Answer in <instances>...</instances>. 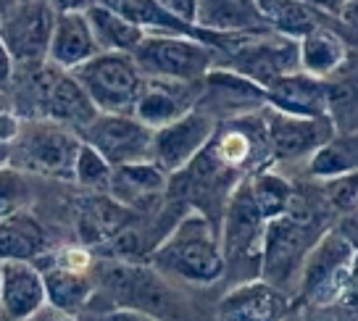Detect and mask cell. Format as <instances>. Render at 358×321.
<instances>
[{
	"label": "cell",
	"mask_w": 358,
	"mask_h": 321,
	"mask_svg": "<svg viewBox=\"0 0 358 321\" xmlns=\"http://www.w3.org/2000/svg\"><path fill=\"white\" fill-rule=\"evenodd\" d=\"M148 266L190 285H213L224 274L219 229L206 213L190 211L156 243L148 255Z\"/></svg>",
	"instance_id": "1"
},
{
	"label": "cell",
	"mask_w": 358,
	"mask_h": 321,
	"mask_svg": "<svg viewBox=\"0 0 358 321\" xmlns=\"http://www.w3.org/2000/svg\"><path fill=\"white\" fill-rule=\"evenodd\" d=\"M313 224H316L313 211L298 195H292L285 216L266 222L261 243V264H258L266 285L285 292L292 279L301 277L303 258L319 240L311 237Z\"/></svg>",
	"instance_id": "2"
},
{
	"label": "cell",
	"mask_w": 358,
	"mask_h": 321,
	"mask_svg": "<svg viewBox=\"0 0 358 321\" xmlns=\"http://www.w3.org/2000/svg\"><path fill=\"white\" fill-rule=\"evenodd\" d=\"M216 48L182 34H145L132 50V61L143 79L195 85L213 69Z\"/></svg>",
	"instance_id": "3"
},
{
	"label": "cell",
	"mask_w": 358,
	"mask_h": 321,
	"mask_svg": "<svg viewBox=\"0 0 358 321\" xmlns=\"http://www.w3.org/2000/svg\"><path fill=\"white\" fill-rule=\"evenodd\" d=\"M90 106L98 113L127 116L134 111V103L143 90V77L127 53H98L87 64L71 71Z\"/></svg>",
	"instance_id": "4"
},
{
	"label": "cell",
	"mask_w": 358,
	"mask_h": 321,
	"mask_svg": "<svg viewBox=\"0 0 358 321\" xmlns=\"http://www.w3.org/2000/svg\"><path fill=\"white\" fill-rule=\"evenodd\" d=\"M79 140L77 132H71L66 127H58L45 119H29L19 127V134L11 143V158L19 166L13 169H27L40 177H56L69 179L74 174V161L79 153Z\"/></svg>",
	"instance_id": "5"
},
{
	"label": "cell",
	"mask_w": 358,
	"mask_h": 321,
	"mask_svg": "<svg viewBox=\"0 0 358 321\" xmlns=\"http://www.w3.org/2000/svg\"><path fill=\"white\" fill-rule=\"evenodd\" d=\"M264 227L256 203L250 198L248 179H240L222 208V229H219V245H222L224 269L227 266H258L261 264V243H264Z\"/></svg>",
	"instance_id": "6"
},
{
	"label": "cell",
	"mask_w": 358,
	"mask_h": 321,
	"mask_svg": "<svg viewBox=\"0 0 358 321\" xmlns=\"http://www.w3.org/2000/svg\"><path fill=\"white\" fill-rule=\"evenodd\" d=\"M79 140L90 145L111 169L150 164L153 132L137 122L132 113H127V116L98 113L79 132Z\"/></svg>",
	"instance_id": "7"
},
{
	"label": "cell",
	"mask_w": 358,
	"mask_h": 321,
	"mask_svg": "<svg viewBox=\"0 0 358 321\" xmlns=\"http://www.w3.org/2000/svg\"><path fill=\"white\" fill-rule=\"evenodd\" d=\"M216 129H219V124L211 113L192 108L185 116H179L177 122L153 132L150 164L161 169L166 177L185 171L211 145Z\"/></svg>",
	"instance_id": "8"
},
{
	"label": "cell",
	"mask_w": 358,
	"mask_h": 321,
	"mask_svg": "<svg viewBox=\"0 0 358 321\" xmlns=\"http://www.w3.org/2000/svg\"><path fill=\"white\" fill-rule=\"evenodd\" d=\"M58 6L53 3H11V11L0 24V43L8 50L13 66L45 64Z\"/></svg>",
	"instance_id": "9"
},
{
	"label": "cell",
	"mask_w": 358,
	"mask_h": 321,
	"mask_svg": "<svg viewBox=\"0 0 358 321\" xmlns=\"http://www.w3.org/2000/svg\"><path fill=\"white\" fill-rule=\"evenodd\" d=\"M34 100L40 119L66 127L77 134L98 116L74 77L50 66H43L34 77Z\"/></svg>",
	"instance_id": "10"
},
{
	"label": "cell",
	"mask_w": 358,
	"mask_h": 321,
	"mask_svg": "<svg viewBox=\"0 0 358 321\" xmlns=\"http://www.w3.org/2000/svg\"><path fill=\"white\" fill-rule=\"evenodd\" d=\"M208 150L213 153V158L229 171H243L250 169L253 174L261 171L264 158L271 155L266 140V129H264V119L256 116H237L229 119L222 129H216Z\"/></svg>",
	"instance_id": "11"
},
{
	"label": "cell",
	"mask_w": 358,
	"mask_h": 321,
	"mask_svg": "<svg viewBox=\"0 0 358 321\" xmlns=\"http://www.w3.org/2000/svg\"><path fill=\"white\" fill-rule=\"evenodd\" d=\"M264 129H266L271 158L277 161H295L303 155H311L319 145L335 137L332 119H301V116H287L271 108L264 119Z\"/></svg>",
	"instance_id": "12"
},
{
	"label": "cell",
	"mask_w": 358,
	"mask_h": 321,
	"mask_svg": "<svg viewBox=\"0 0 358 321\" xmlns=\"http://www.w3.org/2000/svg\"><path fill=\"white\" fill-rule=\"evenodd\" d=\"M98 53L101 50L92 40V32H90L85 13H82V6H58L45 64L50 69L71 74L74 69L87 64L90 58H95Z\"/></svg>",
	"instance_id": "13"
},
{
	"label": "cell",
	"mask_w": 358,
	"mask_h": 321,
	"mask_svg": "<svg viewBox=\"0 0 358 321\" xmlns=\"http://www.w3.org/2000/svg\"><path fill=\"white\" fill-rule=\"evenodd\" d=\"M195 29L208 37L211 48H216L219 37L232 40V37L271 32L261 19L256 3L245 0H198Z\"/></svg>",
	"instance_id": "14"
},
{
	"label": "cell",
	"mask_w": 358,
	"mask_h": 321,
	"mask_svg": "<svg viewBox=\"0 0 358 321\" xmlns=\"http://www.w3.org/2000/svg\"><path fill=\"white\" fill-rule=\"evenodd\" d=\"M290 300L264 279H245L229 290L216 308V321H282Z\"/></svg>",
	"instance_id": "15"
},
{
	"label": "cell",
	"mask_w": 358,
	"mask_h": 321,
	"mask_svg": "<svg viewBox=\"0 0 358 321\" xmlns=\"http://www.w3.org/2000/svg\"><path fill=\"white\" fill-rule=\"evenodd\" d=\"M45 306L43 274L34 264H0V311L8 321H29Z\"/></svg>",
	"instance_id": "16"
},
{
	"label": "cell",
	"mask_w": 358,
	"mask_h": 321,
	"mask_svg": "<svg viewBox=\"0 0 358 321\" xmlns=\"http://www.w3.org/2000/svg\"><path fill=\"white\" fill-rule=\"evenodd\" d=\"M192 90L190 85L179 82H161V79H143L140 98L134 103L132 116L137 122L156 132L166 124L177 122L179 116L192 111Z\"/></svg>",
	"instance_id": "17"
},
{
	"label": "cell",
	"mask_w": 358,
	"mask_h": 321,
	"mask_svg": "<svg viewBox=\"0 0 358 321\" xmlns=\"http://www.w3.org/2000/svg\"><path fill=\"white\" fill-rule=\"evenodd\" d=\"M266 106L271 111L301 116V119H329L327 116V82L311 79L295 71L277 79L264 90Z\"/></svg>",
	"instance_id": "18"
},
{
	"label": "cell",
	"mask_w": 358,
	"mask_h": 321,
	"mask_svg": "<svg viewBox=\"0 0 358 321\" xmlns=\"http://www.w3.org/2000/svg\"><path fill=\"white\" fill-rule=\"evenodd\" d=\"M166 179V174L153 166V164L113 169L106 195L116 200L119 206H124L127 211H132V213L140 216V211H148L150 206H156L158 200L164 198L169 185Z\"/></svg>",
	"instance_id": "19"
},
{
	"label": "cell",
	"mask_w": 358,
	"mask_h": 321,
	"mask_svg": "<svg viewBox=\"0 0 358 321\" xmlns=\"http://www.w3.org/2000/svg\"><path fill=\"white\" fill-rule=\"evenodd\" d=\"M348 45L337 32L316 27L303 40H298V71L319 82H329L348 64Z\"/></svg>",
	"instance_id": "20"
},
{
	"label": "cell",
	"mask_w": 358,
	"mask_h": 321,
	"mask_svg": "<svg viewBox=\"0 0 358 321\" xmlns=\"http://www.w3.org/2000/svg\"><path fill=\"white\" fill-rule=\"evenodd\" d=\"M82 13L87 19L92 40H95L101 53H127V56H132V50L145 37V32L140 27H134L127 16H122L111 3H85Z\"/></svg>",
	"instance_id": "21"
},
{
	"label": "cell",
	"mask_w": 358,
	"mask_h": 321,
	"mask_svg": "<svg viewBox=\"0 0 358 321\" xmlns=\"http://www.w3.org/2000/svg\"><path fill=\"white\" fill-rule=\"evenodd\" d=\"M134 222L137 213L127 211L108 195L92 192L79 203V232L87 245H106Z\"/></svg>",
	"instance_id": "22"
},
{
	"label": "cell",
	"mask_w": 358,
	"mask_h": 321,
	"mask_svg": "<svg viewBox=\"0 0 358 321\" xmlns=\"http://www.w3.org/2000/svg\"><path fill=\"white\" fill-rule=\"evenodd\" d=\"M40 274H43L45 303H50L61 316H74L82 308H87V303L95 295V279L90 277V271L50 266Z\"/></svg>",
	"instance_id": "23"
},
{
	"label": "cell",
	"mask_w": 358,
	"mask_h": 321,
	"mask_svg": "<svg viewBox=\"0 0 358 321\" xmlns=\"http://www.w3.org/2000/svg\"><path fill=\"white\" fill-rule=\"evenodd\" d=\"M45 232L32 213H16L11 219L0 222V264L6 261H24L32 264L45 250Z\"/></svg>",
	"instance_id": "24"
},
{
	"label": "cell",
	"mask_w": 358,
	"mask_h": 321,
	"mask_svg": "<svg viewBox=\"0 0 358 321\" xmlns=\"http://www.w3.org/2000/svg\"><path fill=\"white\" fill-rule=\"evenodd\" d=\"M256 8L271 32L287 37V40H295V43L319 27L316 16H313V6H306V3L266 0V3H256Z\"/></svg>",
	"instance_id": "25"
},
{
	"label": "cell",
	"mask_w": 358,
	"mask_h": 321,
	"mask_svg": "<svg viewBox=\"0 0 358 321\" xmlns=\"http://www.w3.org/2000/svg\"><path fill=\"white\" fill-rule=\"evenodd\" d=\"M308 174L324 182L356 174V137L343 134V137H332L324 145H319L308 155Z\"/></svg>",
	"instance_id": "26"
},
{
	"label": "cell",
	"mask_w": 358,
	"mask_h": 321,
	"mask_svg": "<svg viewBox=\"0 0 358 321\" xmlns=\"http://www.w3.org/2000/svg\"><path fill=\"white\" fill-rule=\"evenodd\" d=\"M248 187H250V198L256 203L264 222L285 216L292 195H295L290 179H285L282 174L271 171V169H261L253 177H248Z\"/></svg>",
	"instance_id": "27"
},
{
	"label": "cell",
	"mask_w": 358,
	"mask_h": 321,
	"mask_svg": "<svg viewBox=\"0 0 358 321\" xmlns=\"http://www.w3.org/2000/svg\"><path fill=\"white\" fill-rule=\"evenodd\" d=\"M111 174H113V169L108 166V164H106L90 145H85V143L79 145L71 182H77V185L92 190V192H98V195H106L108 182H111Z\"/></svg>",
	"instance_id": "28"
},
{
	"label": "cell",
	"mask_w": 358,
	"mask_h": 321,
	"mask_svg": "<svg viewBox=\"0 0 358 321\" xmlns=\"http://www.w3.org/2000/svg\"><path fill=\"white\" fill-rule=\"evenodd\" d=\"M29 198L32 192H29V182L24 177V171L13 169L11 164L0 166V222L27 211Z\"/></svg>",
	"instance_id": "29"
},
{
	"label": "cell",
	"mask_w": 358,
	"mask_h": 321,
	"mask_svg": "<svg viewBox=\"0 0 358 321\" xmlns=\"http://www.w3.org/2000/svg\"><path fill=\"white\" fill-rule=\"evenodd\" d=\"M327 200L343 216H353L356 213V174L327 182Z\"/></svg>",
	"instance_id": "30"
},
{
	"label": "cell",
	"mask_w": 358,
	"mask_h": 321,
	"mask_svg": "<svg viewBox=\"0 0 358 321\" xmlns=\"http://www.w3.org/2000/svg\"><path fill=\"white\" fill-rule=\"evenodd\" d=\"M19 127H22L19 116H16L13 106L3 95V90H0V143L11 145L16 140V134H19Z\"/></svg>",
	"instance_id": "31"
},
{
	"label": "cell",
	"mask_w": 358,
	"mask_h": 321,
	"mask_svg": "<svg viewBox=\"0 0 358 321\" xmlns=\"http://www.w3.org/2000/svg\"><path fill=\"white\" fill-rule=\"evenodd\" d=\"M53 266L71 269V271H90V266H92V255H90L85 248L71 245V248H64V250L56 255V264Z\"/></svg>",
	"instance_id": "32"
},
{
	"label": "cell",
	"mask_w": 358,
	"mask_h": 321,
	"mask_svg": "<svg viewBox=\"0 0 358 321\" xmlns=\"http://www.w3.org/2000/svg\"><path fill=\"white\" fill-rule=\"evenodd\" d=\"M161 8L174 16L179 24L195 29V13H198V0H161Z\"/></svg>",
	"instance_id": "33"
},
{
	"label": "cell",
	"mask_w": 358,
	"mask_h": 321,
	"mask_svg": "<svg viewBox=\"0 0 358 321\" xmlns=\"http://www.w3.org/2000/svg\"><path fill=\"white\" fill-rule=\"evenodd\" d=\"M101 321H164L161 316H150V313H143V311H132V308H111L101 316Z\"/></svg>",
	"instance_id": "34"
},
{
	"label": "cell",
	"mask_w": 358,
	"mask_h": 321,
	"mask_svg": "<svg viewBox=\"0 0 358 321\" xmlns=\"http://www.w3.org/2000/svg\"><path fill=\"white\" fill-rule=\"evenodd\" d=\"M11 77H13V61L8 56V50L3 48V43H0V90L11 82Z\"/></svg>",
	"instance_id": "35"
},
{
	"label": "cell",
	"mask_w": 358,
	"mask_h": 321,
	"mask_svg": "<svg viewBox=\"0 0 358 321\" xmlns=\"http://www.w3.org/2000/svg\"><path fill=\"white\" fill-rule=\"evenodd\" d=\"M8 158H11V145L0 143V166H8Z\"/></svg>",
	"instance_id": "36"
},
{
	"label": "cell",
	"mask_w": 358,
	"mask_h": 321,
	"mask_svg": "<svg viewBox=\"0 0 358 321\" xmlns=\"http://www.w3.org/2000/svg\"><path fill=\"white\" fill-rule=\"evenodd\" d=\"M8 11H11V3H0V24H3V19L8 16Z\"/></svg>",
	"instance_id": "37"
},
{
	"label": "cell",
	"mask_w": 358,
	"mask_h": 321,
	"mask_svg": "<svg viewBox=\"0 0 358 321\" xmlns=\"http://www.w3.org/2000/svg\"><path fill=\"white\" fill-rule=\"evenodd\" d=\"M282 321H303V319H301V313H287Z\"/></svg>",
	"instance_id": "38"
},
{
	"label": "cell",
	"mask_w": 358,
	"mask_h": 321,
	"mask_svg": "<svg viewBox=\"0 0 358 321\" xmlns=\"http://www.w3.org/2000/svg\"><path fill=\"white\" fill-rule=\"evenodd\" d=\"M56 321H77L74 316H61V319H56Z\"/></svg>",
	"instance_id": "39"
}]
</instances>
